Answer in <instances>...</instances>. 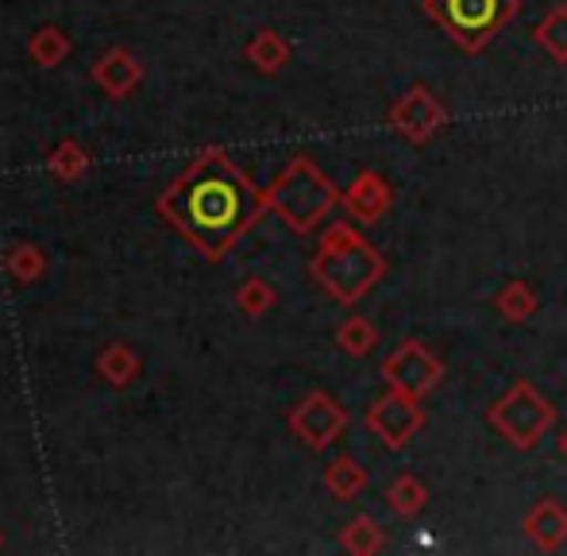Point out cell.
<instances>
[{"mask_svg": "<svg viewBox=\"0 0 567 556\" xmlns=\"http://www.w3.org/2000/svg\"><path fill=\"white\" fill-rule=\"evenodd\" d=\"M247 62H251L259 74H278V70L290 62V43H286L278 31H270V28H262V31H255V39L247 43Z\"/></svg>", "mask_w": 567, "mask_h": 556, "instance_id": "obj_17", "label": "cell"}, {"mask_svg": "<svg viewBox=\"0 0 567 556\" xmlns=\"http://www.w3.org/2000/svg\"><path fill=\"white\" fill-rule=\"evenodd\" d=\"M382 379L386 387L413 399H429L444 383V360L425 344V340H402L394 352L382 360Z\"/></svg>", "mask_w": 567, "mask_h": 556, "instance_id": "obj_8", "label": "cell"}, {"mask_svg": "<svg viewBox=\"0 0 567 556\" xmlns=\"http://www.w3.org/2000/svg\"><path fill=\"white\" fill-rule=\"evenodd\" d=\"M522 529L540 553H556L567 545V506L560 498H540L529 514L522 518Z\"/></svg>", "mask_w": 567, "mask_h": 556, "instance_id": "obj_11", "label": "cell"}, {"mask_svg": "<svg viewBox=\"0 0 567 556\" xmlns=\"http://www.w3.org/2000/svg\"><path fill=\"white\" fill-rule=\"evenodd\" d=\"M324 487H329L332 498L340 503H351L367 491V467L351 456H337L329 467H324Z\"/></svg>", "mask_w": 567, "mask_h": 556, "instance_id": "obj_15", "label": "cell"}, {"mask_svg": "<svg viewBox=\"0 0 567 556\" xmlns=\"http://www.w3.org/2000/svg\"><path fill=\"white\" fill-rule=\"evenodd\" d=\"M386 506L398 514V518H417V514L429 506L425 480L413 472H398L394 480L386 483Z\"/></svg>", "mask_w": 567, "mask_h": 556, "instance_id": "obj_13", "label": "cell"}, {"mask_svg": "<svg viewBox=\"0 0 567 556\" xmlns=\"http://www.w3.org/2000/svg\"><path fill=\"white\" fill-rule=\"evenodd\" d=\"M425 406H421V399H413V394H402L390 387L386 394H379V399L367 406L363 414V425L371 429V436H379L382 449L390 452H402L413 444V436L425 429Z\"/></svg>", "mask_w": 567, "mask_h": 556, "instance_id": "obj_7", "label": "cell"}, {"mask_svg": "<svg viewBox=\"0 0 567 556\" xmlns=\"http://www.w3.org/2000/svg\"><path fill=\"white\" fill-rule=\"evenodd\" d=\"M82 166H85V158L78 155L74 143H62V151H59V155H54V171L66 174V178H70V174H78V171H82Z\"/></svg>", "mask_w": 567, "mask_h": 556, "instance_id": "obj_24", "label": "cell"}, {"mask_svg": "<svg viewBox=\"0 0 567 556\" xmlns=\"http://www.w3.org/2000/svg\"><path fill=\"white\" fill-rule=\"evenodd\" d=\"M158 209L202 256L225 259L231 244L267 213V194L251 186L225 151H202L163 194Z\"/></svg>", "mask_w": 567, "mask_h": 556, "instance_id": "obj_1", "label": "cell"}, {"mask_svg": "<svg viewBox=\"0 0 567 556\" xmlns=\"http://www.w3.org/2000/svg\"><path fill=\"white\" fill-rule=\"evenodd\" d=\"M351 425V414L348 406H340L337 399H332L329 391H313L306 394V399L298 402V406L290 410V429L293 436H298L301 444H309V449H332V444L340 441L343 433H348Z\"/></svg>", "mask_w": 567, "mask_h": 556, "instance_id": "obj_9", "label": "cell"}, {"mask_svg": "<svg viewBox=\"0 0 567 556\" xmlns=\"http://www.w3.org/2000/svg\"><path fill=\"white\" fill-rule=\"evenodd\" d=\"M12 271L16 278H23V282H31L39 271H43V259H39V251L35 248H16V256H12Z\"/></svg>", "mask_w": 567, "mask_h": 556, "instance_id": "obj_23", "label": "cell"}, {"mask_svg": "<svg viewBox=\"0 0 567 556\" xmlns=\"http://www.w3.org/2000/svg\"><path fill=\"white\" fill-rule=\"evenodd\" d=\"M533 43L556 62V66H567V0L564 4H553L540 23L533 28Z\"/></svg>", "mask_w": 567, "mask_h": 556, "instance_id": "obj_14", "label": "cell"}, {"mask_svg": "<svg viewBox=\"0 0 567 556\" xmlns=\"http://www.w3.org/2000/svg\"><path fill=\"white\" fill-rule=\"evenodd\" d=\"M486 425L506 444H514L517 452H533L548 436V429L556 425V406L529 379H517L502 399L486 406Z\"/></svg>", "mask_w": 567, "mask_h": 556, "instance_id": "obj_5", "label": "cell"}, {"mask_svg": "<svg viewBox=\"0 0 567 556\" xmlns=\"http://www.w3.org/2000/svg\"><path fill=\"white\" fill-rule=\"evenodd\" d=\"M556 452H560V460H567V429L556 436Z\"/></svg>", "mask_w": 567, "mask_h": 556, "instance_id": "obj_25", "label": "cell"}, {"mask_svg": "<svg viewBox=\"0 0 567 556\" xmlns=\"http://www.w3.org/2000/svg\"><path fill=\"white\" fill-rule=\"evenodd\" d=\"M340 549L351 556H374L386 549V534L371 514H355L348 526L340 529Z\"/></svg>", "mask_w": 567, "mask_h": 556, "instance_id": "obj_16", "label": "cell"}, {"mask_svg": "<svg viewBox=\"0 0 567 556\" xmlns=\"http://www.w3.org/2000/svg\"><path fill=\"white\" fill-rule=\"evenodd\" d=\"M337 344L343 356H351V360H363V356L374 352V344H379V329H374L367 317H348V321H340L337 329Z\"/></svg>", "mask_w": 567, "mask_h": 556, "instance_id": "obj_18", "label": "cell"}, {"mask_svg": "<svg viewBox=\"0 0 567 556\" xmlns=\"http://www.w3.org/2000/svg\"><path fill=\"white\" fill-rule=\"evenodd\" d=\"M236 306L244 309L247 317H262L270 306H275V290H270L267 278H247L236 294Z\"/></svg>", "mask_w": 567, "mask_h": 556, "instance_id": "obj_20", "label": "cell"}, {"mask_svg": "<svg viewBox=\"0 0 567 556\" xmlns=\"http://www.w3.org/2000/svg\"><path fill=\"white\" fill-rule=\"evenodd\" d=\"M386 124L405 143H413V147H425L429 140H436L444 132V124H449V109H444V101L436 97L425 82H417V85H410V90L398 93V97L390 101Z\"/></svg>", "mask_w": 567, "mask_h": 556, "instance_id": "obj_6", "label": "cell"}, {"mask_svg": "<svg viewBox=\"0 0 567 556\" xmlns=\"http://www.w3.org/2000/svg\"><path fill=\"white\" fill-rule=\"evenodd\" d=\"M421 8L463 54H483L517 20L522 0H421Z\"/></svg>", "mask_w": 567, "mask_h": 556, "instance_id": "obj_4", "label": "cell"}, {"mask_svg": "<svg viewBox=\"0 0 567 556\" xmlns=\"http://www.w3.org/2000/svg\"><path fill=\"white\" fill-rule=\"evenodd\" d=\"M101 371H105V379H109V383L124 387L127 379L135 375V356L127 352V348L113 344V348H109L105 356H101Z\"/></svg>", "mask_w": 567, "mask_h": 556, "instance_id": "obj_21", "label": "cell"}, {"mask_svg": "<svg viewBox=\"0 0 567 556\" xmlns=\"http://www.w3.org/2000/svg\"><path fill=\"white\" fill-rule=\"evenodd\" d=\"M309 275H313V282L332 301L355 306V301H363L386 278V256L371 240H363L348 220H332L324 228L321 244H317Z\"/></svg>", "mask_w": 567, "mask_h": 556, "instance_id": "obj_2", "label": "cell"}, {"mask_svg": "<svg viewBox=\"0 0 567 556\" xmlns=\"http://www.w3.org/2000/svg\"><path fill=\"white\" fill-rule=\"evenodd\" d=\"M537 309H540V298L525 278H509V282L494 294V313L509 325H525Z\"/></svg>", "mask_w": 567, "mask_h": 556, "instance_id": "obj_12", "label": "cell"}, {"mask_svg": "<svg viewBox=\"0 0 567 556\" xmlns=\"http://www.w3.org/2000/svg\"><path fill=\"white\" fill-rule=\"evenodd\" d=\"M340 205L359 225H379V220L394 209V186H390V178H382L379 171H359L355 178H351V186L340 194Z\"/></svg>", "mask_w": 567, "mask_h": 556, "instance_id": "obj_10", "label": "cell"}, {"mask_svg": "<svg viewBox=\"0 0 567 556\" xmlns=\"http://www.w3.org/2000/svg\"><path fill=\"white\" fill-rule=\"evenodd\" d=\"M66 51H70L66 35H62V31H54V28L39 31L35 43H31V54H35L43 66H54V62H62V59H66Z\"/></svg>", "mask_w": 567, "mask_h": 556, "instance_id": "obj_22", "label": "cell"}, {"mask_svg": "<svg viewBox=\"0 0 567 556\" xmlns=\"http://www.w3.org/2000/svg\"><path fill=\"white\" fill-rule=\"evenodd\" d=\"M340 205V189L329 182V174L309 155H293L278 171V178L267 189V209L282 217L290 233L306 236Z\"/></svg>", "mask_w": 567, "mask_h": 556, "instance_id": "obj_3", "label": "cell"}, {"mask_svg": "<svg viewBox=\"0 0 567 556\" xmlns=\"http://www.w3.org/2000/svg\"><path fill=\"white\" fill-rule=\"evenodd\" d=\"M97 82L105 85L113 97H124V93L132 90L135 82H140V66H135V62L127 59L124 51H113V54H105V59H101Z\"/></svg>", "mask_w": 567, "mask_h": 556, "instance_id": "obj_19", "label": "cell"}]
</instances>
